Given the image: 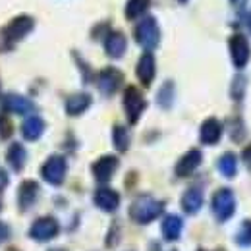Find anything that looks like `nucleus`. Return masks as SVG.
Returning <instances> with one entry per match:
<instances>
[{
	"label": "nucleus",
	"mask_w": 251,
	"mask_h": 251,
	"mask_svg": "<svg viewBox=\"0 0 251 251\" xmlns=\"http://www.w3.org/2000/svg\"><path fill=\"white\" fill-rule=\"evenodd\" d=\"M230 52H232V60L238 68H244L250 60V45L242 35H236L230 39Z\"/></svg>",
	"instance_id": "9"
},
{
	"label": "nucleus",
	"mask_w": 251,
	"mask_h": 251,
	"mask_svg": "<svg viewBox=\"0 0 251 251\" xmlns=\"http://www.w3.org/2000/svg\"><path fill=\"white\" fill-rule=\"evenodd\" d=\"M41 176H43V180H47L49 184L60 186L64 182V176H66V160H64V157L54 155V157L49 158V160L43 164V168H41Z\"/></svg>",
	"instance_id": "4"
},
{
	"label": "nucleus",
	"mask_w": 251,
	"mask_h": 251,
	"mask_svg": "<svg viewBox=\"0 0 251 251\" xmlns=\"http://www.w3.org/2000/svg\"><path fill=\"white\" fill-rule=\"evenodd\" d=\"M33 25H35L33 18H29V16H18V18H14V20L8 24V27L4 29V39L10 41V43H16V41L24 39L27 33L31 31Z\"/></svg>",
	"instance_id": "7"
},
{
	"label": "nucleus",
	"mask_w": 251,
	"mask_h": 251,
	"mask_svg": "<svg viewBox=\"0 0 251 251\" xmlns=\"http://www.w3.org/2000/svg\"><path fill=\"white\" fill-rule=\"evenodd\" d=\"M37 193H39V186H37V182L27 180V182H24V184L20 186L18 203H20V207H22L24 211H25V209H29L33 203L37 201Z\"/></svg>",
	"instance_id": "17"
},
{
	"label": "nucleus",
	"mask_w": 251,
	"mask_h": 251,
	"mask_svg": "<svg viewBox=\"0 0 251 251\" xmlns=\"http://www.w3.org/2000/svg\"><path fill=\"white\" fill-rule=\"evenodd\" d=\"M182 228H184V222L178 215H168L166 219L162 220V236L164 240L168 242H176L182 234Z\"/></svg>",
	"instance_id": "15"
},
{
	"label": "nucleus",
	"mask_w": 251,
	"mask_h": 251,
	"mask_svg": "<svg viewBox=\"0 0 251 251\" xmlns=\"http://www.w3.org/2000/svg\"><path fill=\"white\" fill-rule=\"evenodd\" d=\"M95 205H97L99 209L106 211V213H112V211H116L118 205H120V195H118L114 189H108V188L99 189V191L95 193Z\"/></svg>",
	"instance_id": "11"
},
{
	"label": "nucleus",
	"mask_w": 251,
	"mask_h": 251,
	"mask_svg": "<svg viewBox=\"0 0 251 251\" xmlns=\"http://www.w3.org/2000/svg\"><path fill=\"white\" fill-rule=\"evenodd\" d=\"M135 39L141 47L145 49H155L158 45V39H160V31H158L157 20L155 18H145L137 27H135Z\"/></svg>",
	"instance_id": "3"
},
{
	"label": "nucleus",
	"mask_w": 251,
	"mask_h": 251,
	"mask_svg": "<svg viewBox=\"0 0 251 251\" xmlns=\"http://www.w3.org/2000/svg\"><path fill=\"white\" fill-rule=\"evenodd\" d=\"M201 205H203V193H201V189L191 188L184 193V197H182V207H184L186 213H189V215H191V213H197V211L201 209Z\"/></svg>",
	"instance_id": "21"
},
{
	"label": "nucleus",
	"mask_w": 251,
	"mask_h": 251,
	"mask_svg": "<svg viewBox=\"0 0 251 251\" xmlns=\"http://www.w3.org/2000/svg\"><path fill=\"white\" fill-rule=\"evenodd\" d=\"M120 83H122V74L118 70H114V68L102 70L99 74V77H97V85L104 95H112L120 87Z\"/></svg>",
	"instance_id": "8"
},
{
	"label": "nucleus",
	"mask_w": 251,
	"mask_h": 251,
	"mask_svg": "<svg viewBox=\"0 0 251 251\" xmlns=\"http://www.w3.org/2000/svg\"><path fill=\"white\" fill-rule=\"evenodd\" d=\"M236 242L240 246H251V220H246L240 224V230L236 234Z\"/></svg>",
	"instance_id": "26"
},
{
	"label": "nucleus",
	"mask_w": 251,
	"mask_h": 251,
	"mask_svg": "<svg viewBox=\"0 0 251 251\" xmlns=\"http://www.w3.org/2000/svg\"><path fill=\"white\" fill-rule=\"evenodd\" d=\"M112 139H114V145L118 151H126L127 145H129V133L124 126H116L114 127V133H112Z\"/></svg>",
	"instance_id": "25"
},
{
	"label": "nucleus",
	"mask_w": 251,
	"mask_h": 251,
	"mask_svg": "<svg viewBox=\"0 0 251 251\" xmlns=\"http://www.w3.org/2000/svg\"><path fill=\"white\" fill-rule=\"evenodd\" d=\"M4 108L8 112H14V114H29L35 106H33V102L29 99H25L22 95L10 93L4 97Z\"/></svg>",
	"instance_id": "12"
},
{
	"label": "nucleus",
	"mask_w": 251,
	"mask_h": 251,
	"mask_svg": "<svg viewBox=\"0 0 251 251\" xmlns=\"http://www.w3.org/2000/svg\"><path fill=\"white\" fill-rule=\"evenodd\" d=\"M8 236H10V228H8L4 222H0V244H2V242H6V240H8Z\"/></svg>",
	"instance_id": "28"
},
{
	"label": "nucleus",
	"mask_w": 251,
	"mask_h": 251,
	"mask_svg": "<svg viewBox=\"0 0 251 251\" xmlns=\"http://www.w3.org/2000/svg\"><path fill=\"white\" fill-rule=\"evenodd\" d=\"M211 209H213V215L217 217V220H220V222L228 220L234 215V211H236L234 193L226 188L219 189V191L213 195V199H211Z\"/></svg>",
	"instance_id": "2"
},
{
	"label": "nucleus",
	"mask_w": 251,
	"mask_h": 251,
	"mask_svg": "<svg viewBox=\"0 0 251 251\" xmlns=\"http://www.w3.org/2000/svg\"><path fill=\"white\" fill-rule=\"evenodd\" d=\"M6 158H8V162L12 164L14 170H22L24 164H25L27 153H25V149L20 143H12L10 149H8V153H6Z\"/></svg>",
	"instance_id": "22"
},
{
	"label": "nucleus",
	"mask_w": 251,
	"mask_h": 251,
	"mask_svg": "<svg viewBox=\"0 0 251 251\" xmlns=\"http://www.w3.org/2000/svg\"><path fill=\"white\" fill-rule=\"evenodd\" d=\"M43 131H45V122L39 116H27L24 120V124H22V133H24V137L27 141L39 139L43 135Z\"/></svg>",
	"instance_id": "18"
},
{
	"label": "nucleus",
	"mask_w": 251,
	"mask_h": 251,
	"mask_svg": "<svg viewBox=\"0 0 251 251\" xmlns=\"http://www.w3.org/2000/svg\"><path fill=\"white\" fill-rule=\"evenodd\" d=\"M126 47H127L126 37L118 31L110 33V35L106 37V41H104L106 54H108V56H112V58H120V56L126 52Z\"/></svg>",
	"instance_id": "16"
},
{
	"label": "nucleus",
	"mask_w": 251,
	"mask_h": 251,
	"mask_svg": "<svg viewBox=\"0 0 251 251\" xmlns=\"http://www.w3.org/2000/svg\"><path fill=\"white\" fill-rule=\"evenodd\" d=\"M219 170L222 176L226 178H234L236 172H238V160L232 153H224L219 160Z\"/></svg>",
	"instance_id": "23"
},
{
	"label": "nucleus",
	"mask_w": 251,
	"mask_h": 251,
	"mask_svg": "<svg viewBox=\"0 0 251 251\" xmlns=\"http://www.w3.org/2000/svg\"><path fill=\"white\" fill-rule=\"evenodd\" d=\"M220 133H222V126L217 118H209L201 126V141L207 143V145L217 143L220 139Z\"/></svg>",
	"instance_id": "19"
},
{
	"label": "nucleus",
	"mask_w": 251,
	"mask_h": 251,
	"mask_svg": "<svg viewBox=\"0 0 251 251\" xmlns=\"http://www.w3.org/2000/svg\"><path fill=\"white\" fill-rule=\"evenodd\" d=\"M147 6H149V0H129L126 6V16L129 20H135L147 10Z\"/></svg>",
	"instance_id": "24"
},
{
	"label": "nucleus",
	"mask_w": 251,
	"mask_h": 251,
	"mask_svg": "<svg viewBox=\"0 0 251 251\" xmlns=\"http://www.w3.org/2000/svg\"><path fill=\"white\" fill-rule=\"evenodd\" d=\"M91 104V97L87 93H75L66 100V112L70 116H77L83 110H87V106Z\"/></svg>",
	"instance_id": "20"
},
{
	"label": "nucleus",
	"mask_w": 251,
	"mask_h": 251,
	"mask_svg": "<svg viewBox=\"0 0 251 251\" xmlns=\"http://www.w3.org/2000/svg\"><path fill=\"white\" fill-rule=\"evenodd\" d=\"M124 108H126V112H127V118H129L131 124L139 120L141 112L145 110V99H143V95H141V91H139L137 87H127V89H126Z\"/></svg>",
	"instance_id": "5"
},
{
	"label": "nucleus",
	"mask_w": 251,
	"mask_h": 251,
	"mask_svg": "<svg viewBox=\"0 0 251 251\" xmlns=\"http://www.w3.org/2000/svg\"><path fill=\"white\" fill-rule=\"evenodd\" d=\"M8 135H10V124L4 118H0V137H8Z\"/></svg>",
	"instance_id": "27"
},
{
	"label": "nucleus",
	"mask_w": 251,
	"mask_h": 251,
	"mask_svg": "<svg viewBox=\"0 0 251 251\" xmlns=\"http://www.w3.org/2000/svg\"><path fill=\"white\" fill-rule=\"evenodd\" d=\"M137 77L143 85H151L155 77V58L151 52H145L137 62Z\"/></svg>",
	"instance_id": "13"
},
{
	"label": "nucleus",
	"mask_w": 251,
	"mask_h": 251,
	"mask_svg": "<svg viewBox=\"0 0 251 251\" xmlns=\"http://www.w3.org/2000/svg\"><path fill=\"white\" fill-rule=\"evenodd\" d=\"M201 164V151H197V149H191L188 151L184 157L180 158V162L176 164V174L178 176H189L197 166Z\"/></svg>",
	"instance_id": "14"
},
{
	"label": "nucleus",
	"mask_w": 251,
	"mask_h": 251,
	"mask_svg": "<svg viewBox=\"0 0 251 251\" xmlns=\"http://www.w3.org/2000/svg\"><path fill=\"white\" fill-rule=\"evenodd\" d=\"M199 251H205V250H199Z\"/></svg>",
	"instance_id": "30"
},
{
	"label": "nucleus",
	"mask_w": 251,
	"mask_h": 251,
	"mask_svg": "<svg viewBox=\"0 0 251 251\" xmlns=\"http://www.w3.org/2000/svg\"><path fill=\"white\" fill-rule=\"evenodd\" d=\"M8 186V174L4 170H0V191Z\"/></svg>",
	"instance_id": "29"
},
{
	"label": "nucleus",
	"mask_w": 251,
	"mask_h": 251,
	"mask_svg": "<svg viewBox=\"0 0 251 251\" xmlns=\"http://www.w3.org/2000/svg\"><path fill=\"white\" fill-rule=\"evenodd\" d=\"M58 222L56 219H52V217H43V219L35 220L31 226V230H29V236H31L33 240H37V242H49V240H52L56 234H58Z\"/></svg>",
	"instance_id": "6"
},
{
	"label": "nucleus",
	"mask_w": 251,
	"mask_h": 251,
	"mask_svg": "<svg viewBox=\"0 0 251 251\" xmlns=\"http://www.w3.org/2000/svg\"><path fill=\"white\" fill-rule=\"evenodd\" d=\"M162 201H157L155 197L151 195H141L137 197L133 203H131V209H129V215L131 219L139 224H147L151 220H155L162 213Z\"/></svg>",
	"instance_id": "1"
},
{
	"label": "nucleus",
	"mask_w": 251,
	"mask_h": 251,
	"mask_svg": "<svg viewBox=\"0 0 251 251\" xmlns=\"http://www.w3.org/2000/svg\"><path fill=\"white\" fill-rule=\"evenodd\" d=\"M118 168V158L116 157H102L93 164V176L99 182H108L112 174Z\"/></svg>",
	"instance_id": "10"
}]
</instances>
